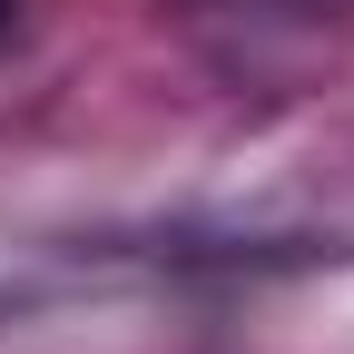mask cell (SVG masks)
<instances>
[{"mask_svg": "<svg viewBox=\"0 0 354 354\" xmlns=\"http://www.w3.org/2000/svg\"><path fill=\"white\" fill-rule=\"evenodd\" d=\"M20 20H30V0H0V50L20 39Z\"/></svg>", "mask_w": 354, "mask_h": 354, "instance_id": "cell-1", "label": "cell"}]
</instances>
